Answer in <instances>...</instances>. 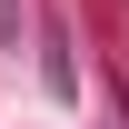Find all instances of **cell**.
I'll list each match as a JSON object with an SVG mask.
<instances>
[{
    "instance_id": "obj_1",
    "label": "cell",
    "mask_w": 129,
    "mask_h": 129,
    "mask_svg": "<svg viewBox=\"0 0 129 129\" xmlns=\"http://www.w3.org/2000/svg\"><path fill=\"white\" fill-rule=\"evenodd\" d=\"M0 40H20V0H0Z\"/></svg>"
}]
</instances>
